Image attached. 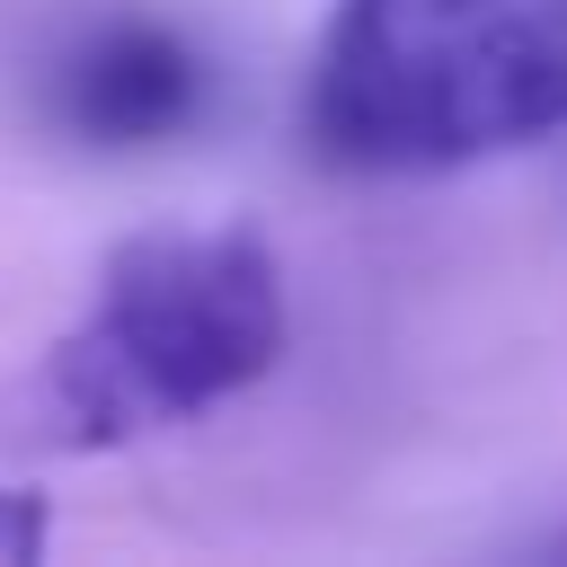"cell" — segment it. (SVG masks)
I'll return each mask as SVG.
<instances>
[{
    "label": "cell",
    "mask_w": 567,
    "mask_h": 567,
    "mask_svg": "<svg viewBox=\"0 0 567 567\" xmlns=\"http://www.w3.org/2000/svg\"><path fill=\"white\" fill-rule=\"evenodd\" d=\"M284 354V275L248 230H142L106 257L89 310L0 390L9 452H115L186 425Z\"/></svg>",
    "instance_id": "6da1fadb"
},
{
    "label": "cell",
    "mask_w": 567,
    "mask_h": 567,
    "mask_svg": "<svg viewBox=\"0 0 567 567\" xmlns=\"http://www.w3.org/2000/svg\"><path fill=\"white\" fill-rule=\"evenodd\" d=\"M567 133V0H337L310 142L354 177L470 168Z\"/></svg>",
    "instance_id": "7a4b0ae2"
},
{
    "label": "cell",
    "mask_w": 567,
    "mask_h": 567,
    "mask_svg": "<svg viewBox=\"0 0 567 567\" xmlns=\"http://www.w3.org/2000/svg\"><path fill=\"white\" fill-rule=\"evenodd\" d=\"M44 106L71 142H97V151H142V142H168L195 124L204 106V62L177 27L159 18H106L89 27L53 80H44Z\"/></svg>",
    "instance_id": "3957f363"
},
{
    "label": "cell",
    "mask_w": 567,
    "mask_h": 567,
    "mask_svg": "<svg viewBox=\"0 0 567 567\" xmlns=\"http://www.w3.org/2000/svg\"><path fill=\"white\" fill-rule=\"evenodd\" d=\"M44 558V496L0 487V567H35Z\"/></svg>",
    "instance_id": "277c9868"
},
{
    "label": "cell",
    "mask_w": 567,
    "mask_h": 567,
    "mask_svg": "<svg viewBox=\"0 0 567 567\" xmlns=\"http://www.w3.org/2000/svg\"><path fill=\"white\" fill-rule=\"evenodd\" d=\"M532 549H540V558H567V523H558V532H540Z\"/></svg>",
    "instance_id": "5b68a950"
}]
</instances>
